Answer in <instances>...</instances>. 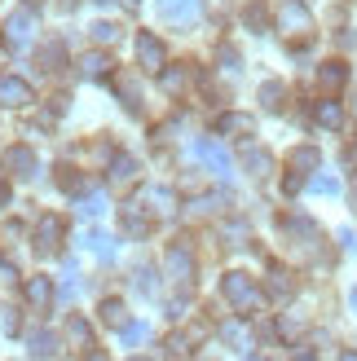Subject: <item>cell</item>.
Returning a JSON list of instances; mask_svg holds the SVG:
<instances>
[{
    "instance_id": "12",
    "label": "cell",
    "mask_w": 357,
    "mask_h": 361,
    "mask_svg": "<svg viewBox=\"0 0 357 361\" xmlns=\"http://www.w3.org/2000/svg\"><path fill=\"white\" fill-rule=\"evenodd\" d=\"M287 233H291V243H296L300 251H317V225L305 221V216H291V221H287Z\"/></svg>"
},
{
    "instance_id": "28",
    "label": "cell",
    "mask_w": 357,
    "mask_h": 361,
    "mask_svg": "<svg viewBox=\"0 0 357 361\" xmlns=\"http://www.w3.org/2000/svg\"><path fill=\"white\" fill-rule=\"evenodd\" d=\"M93 40H97V44H115V40H119V27H115V23H97V27H93Z\"/></svg>"
},
{
    "instance_id": "52",
    "label": "cell",
    "mask_w": 357,
    "mask_h": 361,
    "mask_svg": "<svg viewBox=\"0 0 357 361\" xmlns=\"http://www.w3.org/2000/svg\"><path fill=\"white\" fill-rule=\"evenodd\" d=\"M102 5H111V0H102Z\"/></svg>"
},
{
    "instance_id": "34",
    "label": "cell",
    "mask_w": 357,
    "mask_h": 361,
    "mask_svg": "<svg viewBox=\"0 0 357 361\" xmlns=\"http://www.w3.org/2000/svg\"><path fill=\"white\" fill-rule=\"evenodd\" d=\"M119 331H123V344H141V339L150 335V326H141V322L137 326H119Z\"/></svg>"
},
{
    "instance_id": "2",
    "label": "cell",
    "mask_w": 357,
    "mask_h": 361,
    "mask_svg": "<svg viewBox=\"0 0 357 361\" xmlns=\"http://www.w3.org/2000/svg\"><path fill=\"white\" fill-rule=\"evenodd\" d=\"M190 154L199 159V164H207V168L217 172L221 180H229V176H234V154H229V150L221 146V141H212V137H199V141L190 146Z\"/></svg>"
},
{
    "instance_id": "41",
    "label": "cell",
    "mask_w": 357,
    "mask_h": 361,
    "mask_svg": "<svg viewBox=\"0 0 357 361\" xmlns=\"http://www.w3.org/2000/svg\"><path fill=\"white\" fill-rule=\"evenodd\" d=\"M137 286H141V291H155V274H150V269H141V274H137Z\"/></svg>"
},
{
    "instance_id": "51",
    "label": "cell",
    "mask_w": 357,
    "mask_h": 361,
    "mask_svg": "<svg viewBox=\"0 0 357 361\" xmlns=\"http://www.w3.org/2000/svg\"><path fill=\"white\" fill-rule=\"evenodd\" d=\"M133 361H146V357H133Z\"/></svg>"
},
{
    "instance_id": "9",
    "label": "cell",
    "mask_w": 357,
    "mask_h": 361,
    "mask_svg": "<svg viewBox=\"0 0 357 361\" xmlns=\"http://www.w3.org/2000/svg\"><path fill=\"white\" fill-rule=\"evenodd\" d=\"M137 62L146 71H164V40L150 35V31H141L137 35Z\"/></svg>"
},
{
    "instance_id": "8",
    "label": "cell",
    "mask_w": 357,
    "mask_h": 361,
    "mask_svg": "<svg viewBox=\"0 0 357 361\" xmlns=\"http://www.w3.org/2000/svg\"><path fill=\"white\" fill-rule=\"evenodd\" d=\"M137 203H141V212H150V216H172L176 212V194L164 190V185H146Z\"/></svg>"
},
{
    "instance_id": "6",
    "label": "cell",
    "mask_w": 357,
    "mask_h": 361,
    "mask_svg": "<svg viewBox=\"0 0 357 361\" xmlns=\"http://www.w3.org/2000/svg\"><path fill=\"white\" fill-rule=\"evenodd\" d=\"M278 31L291 35V40H300V35H309V13L300 0H287V5L278 9Z\"/></svg>"
},
{
    "instance_id": "18",
    "label": "cell",
    "mask_w": 357,
    "mask_h": 361,
    "mask_svg": "<svg viewBox=\"0 0 357 361\" xmlns=\"http://www.w3.org/2000/svg\"><path fill=\"white\" fill-rule=\"evenodd\" d=\"M80 71H84V80H106L111 75V58H106V53H88L80 62Z\"/></svg>"
},
{
    "instance_id": "23",
    "label": "cell",
    "mask_w": 357,
    "mask_h": 361,
    "mask_svg": "<svg viewBox=\"0 0 357 361\" xmlns=\"http://www.w3.org/2000/svg\"><path fill=\"white\" fill-rule=\"evenodd\" d=\"M88 335H93V331H88L84 317H71V322H66V339H71L75 348H88Z\"/></svg>"
},
{
    "instance_id": "48",
    "label": "cell",
    "mask_w": 357,
    "mask_h": 361,
    "mask_svg": "<svg viewBox=\"0 0 357 361\" xmlns=\"http://www.w3.org/2000/svg\"><path fill=\"white\" fill-rule=\"evenodd\" d=\"M296 361H313V357H296Z\"/></svg>"
},
{
    "instance_id": "40",
    "label": "cell",
    "mask_w": 357,
    "mask_h": 361,
    "mask_svg": "<svg viewBox=\"0 0 357 361\" xmlns=\"http://www.w3.org/2000/svg\"><path fill=\"white\" fill-rule=\"evenodd\" d=\"M243 18H247V23H252V27H265V9H260V5H252V9H247Z\"/></svg>"
},
{
    "instance_id": "44",
    "label": "cell",
    "mask_w": 357,
    "mask_h": 361,
    "mask_svg": "<svg viewBox=\"0 0 357 361\" xmlns=\"http://www.w3.org/2000/svg\"><path fill=\"white\" fill-rule=\"evenodd\" d=\"M9 203V185H5V180H0V207H5Z\"/></svg>"
},
{
    "instance_id": "25",
    "label": "cell",
    "mask_w": 357,
    "mask_h": 361,
    "mask_svg": "<svg viewBox=\"0 0 357 361\" xmlns=\"http://www.w3.org/2000/svg\"><path fill=\"white\" fill-rule=\"evenodd\" d=\"M133 176H137V159L115 154V164H111V180H133Z\"/></svg>"
},
{
    "instance_id": "42",
    "label": "cell",
    "mask_w": 357,
    "mask_h": 361,
    "mask_svg": "<svg viewBox=\"0 0 357 361\" xmlns=\"http://www.w3.org/2000/svg\"><path fill=\"white\" fill-rule=\"evenodd\" d=\"M340 243H344V251H357V233L353 229H340Z\"/></svg>"
},
{
    "instance_id": "24",
    "label": "cell",
    "mask_w": 357,
    "mask_h": 361,
    "mask_svg": "<svg viewBox=\"0 0 357 361\" xmlns=\"http://www.w3.org/2000/svg\"><path fill=\"white\" fill-rule=\"evenodd\" d=\"M322 164V154H317L313 146H300V150H291V168L296 172H305V168H317Z\"/></svg>"
},
{
    "instance_id": "32",
    "label": "cell",
    "mask_w": 357,
    "mask_h": 361,
    "mask_svg": "<svg viewBox=\"0 0 357 361\" xmlns=\"http://www.w3.org/2000/svg\"><path fill=\"white\" fill-rule=\"evenodd\" d=\"M282 339H300V317H278V326H274Z\"/></svg>"
},
{
    "instance_id": "33",
    "label": "cell",
    "mask_w": 357,
    "mask_h": 361,
    "mask_svg": "<svg viewBox=\"0 0 357 361\" xmlns=\"http://www.w3.org/2000/svg\"><path fill=\"white\" fill-rule=\"evenodd\" d=\"M119 93H123V106H128V111H141V93H137V84L123 80V84H119Z\"/></svg>"
},
{
    "instance_id": "35",
    "label": "cell",
    "mask_w": 357,
    "mask_h": 361,
    "mask_svg": "<svg viewBox=\"0 0 357 361\" xmlns=\"http://www.w3.org/2000/svg\"><path fill=\"white\" fill-rule=\"evenodd\" d=\"M313 190H317V194H335V190H340V180H335V176H317Z\"/></svg>"
},
{
    "instance_id": "50",
    "label": "cell",
    "mask_w": 357,
    "mask_h": 361,
    "mask_svg": "<svg viewBox=\"0 0 357 361\" xmlns=\"http://www.w3.org/2000/svg\"><path fill=\"white\" fill-rule=\"evenodd\" d=\"M123 5H137V0H123Z\"/></svg>"
},
{
    "instance_id": "30",
    "label": "cell",
    "mask_w": 357,
    "mask_h": 361,
    "mask_svg": "<svg viewBox=\"0 0 357 361\" xmlns=\"http://www.w3.org/2000/svg\"><path fill=\"white\" fill-rule=\"evenodd\" d=\"M102 212H106V198H102V194L80 198V216H102Z\"/></svg>"
},
{
    "instance_id": "47",
    "label": "cell",
    "mask_w": 357,
    "mask_h": 361,
    "mask_svg": "<svg viewBox=\"0 0 357 361\" xmlns=\"http://www.w3.org/2000/svg\"><path fill=\"white\" fill-rule=\"evenodd\" d=\"M88 361H106V357H102V353H97V357H88Z\"/></svg>"
},
{
    "instance_id": "26",
    "label": "cell",
    "mask_w": 357,
    "mask_h": 361,
    "mask_svg": "<svg viewBox=\"0 0 357 361\" xmlns=\"http://www.w3.org/2000/svg\"><path fill=\"white\" fill-rule=\"evenodd\" d=\"M102 322L106 326H123V300H102Z\"/></svg>"
},
{
    "instance_id": "38",
    "label": "cell",
    "mask_w": 357,
    "mask_h": 361,
    "mask_svg": "<svg viewBox=\"0 0 357 361\" xmlns=\"http://www.w3.org/2000/svg\"><path fill=\"white\" fill-rule=\"evenodd\" d=\"M168 353H172V357H186V353H190V344H186L181 335H172V339H168Z\"/></svg>"
},
{
    "instance_id": "49",
    "label": "cell",
    "mask_w": 357,
    "mask_h": 361,
    "mask_svg": "<svg viewBox=\"0 0 357 361\" xmlns=\"http://www.w3.org/2000/svg\"><path fill=\"white\" fill-rule=\"evenodd\" d=\"M353 309H357V291H353Z\"/></svg>"
},
{
    "instance_id": "5",
    "label": "cell",
    "mask_w": 357,
    "mask_h": 361,
    "mask_svg": "<svg viewBox=\"0 0 357 361\" xmlns=\"http://www.w3.org/2000/svg\"><path fill=\"white\" fill-rule=\"evenodd\" d=\"M164 269H168V278L176 282V286H190L194 282V256L176 243V247H168V256H164Z\"/></svg>"
},
{
    "instance_id": "16",
    "label": "cell",
    "mask_w": 357,
    "mask_h": 361,
    "mask_svg": "<svg viewBox=\"0 0 357 361\" xmlns=\"http://www.w3.org/2000/svg\"><path fill=\"white\" fill-rule=\"evenodd\" d=\"M344 80H349V66L344 62H322V71H317V84H322L327 93H340Z\"/></svg>"
},
{
    "instance_id": "20",
    "label": "cell",
    "mask_w": 357,
    "mask_h": 361,
    "mask_svg": "<svg viewBox=\"0 0 357 361\" xmlns=\"http://www.w3.org/2000/svg\"><path fill=\"white\" fill-rule=\"evenodd\" d=\"M221 133H225V137H234V133H238V137H252V133H256V119H252V115H225V119H221Z\"/></svg>"
},
{
    "instance_id": "31",
    "label": "cell",
    "mask_w": 357,
    "mask_h": 361,
    "mask_svg": "<svg viewBox=\"0 0 357 361\" xmlns=\"http://www.w3.org/2000/svg\"><path fill=\"white\" fill-rule=\"evenodd\" d=\"M260 102L270 106V111H278V106H282V84H265L260 88Z\"/></svg>"
},
{
    "instance_id": "39",
    "label": "cell",
    "mask_w": 357,
    "mask_h": 361,
    "mask_svg": "<svg viewBox=\"0 0 357 361\" xmlns=\"http://www.w3.org/2000/svg\"><path fill=\"white\" fill-rule=\"evenodd\" d=\"M221 66H225V71H234V75H238V53H229V49H221Z\"/></svg>"
},
{
    "instance_id": "27",
    "label": "cell",
    "mask_w": 357,
    "mask_h": 361,
    "mask_svg": "<svg viewBox=\"0 0 357 361\" xmlns=\"http://www.w3.org/2000/svg\"><path fill=\"white\" fill-rule=\"evenodd\" d=\"M58 185H62L66 194H80V190H84V176H75V168H58Z\"/></svg>"
},
{
    "instance_id": "4",
    "label": "cell",
    "mask_w": 357,
    "mask_h": 361,
    "mask_svg": "<svg viewBox=\"0 0 357 361\" xmlns=\"http://www.w3.org/2000/svg\"><path fill=\"white\" fill-rule=\"evenodd\" d=\"M203 13V0H159V18L172 27H190Z\"/></svg>"
},
{
    "instance_id": "19",
    "label": "cell",
    "mask_w": 357,
    "mask_h": 361,
    "mask_svg": "<svg viewBox=\"0 0 357 361\" xmlns=\"http://www.w3.org/2000/svg\"><path fill=\"white\" fill-rule=\"evenodd\" d=\"M84 247L93 251L97 260H115V238H111V233H97V229H93V233L84 238Z\"/></svg>"
},
{
    "instance_id": "17",
    "label": "cell",
    "mask_w": 357,
    "mask_h": 361,
    "mask_svg": "<svg viewBox=\"0 0 357 361\" xmlns=\"http://www.w3.org/2000/svg\"><path fill=\"white\" fill-rule=\"evenodd\" d=\"M243 168L252 172V176H270V172H274V159L265 154V150H256V146H247V150H243Z\"/></svg>"
},
{
    "instance_id": "29",
    "label": "cell",
    "mask_w": 357,
    "mask_h": 361,
    "mask_svg": "<svg viewBox=\"0 0 357 361\" xmlns=\"http://www.w3.org/2000/svg\"><path fill=\"white\" fill-rule=\"evenodd\" d=\"M58 66H62V44H49L40 53V71H58Z\"/></svg>"
},
{
    "instance_id": "36",
    "label": "cell",
    "mask_w": 357,
    "mask_h": 361,
    "mask_svg": "<svg viewBox=\"0 0 357 361\" xmlns=\"http://www.w3.org/2000/svg\"><path fill=\"white\" fill-rule=\"evenodd\" d=\"M0 282H5V286H9V282H18V269H13L5 256H0Z\"/></svg>"
},
{
    "instance_id": "1",
    "label": "cell",
    "mask_w": 357,
    "mask_h": 361,
    "mask_svg": "<svg viewBox=\"0 0 357 361\" xmlns=\"http://www.w3.org/2000/svg\"><path fill=\"white\" fill-rule=\"evenodd\" d=\"M221 295L234 304V313H256L260 304H265V291L247 274H225L221 278Z\"/></svg>"
},
{
    "instance_id": "37",
    "label": "cell",
    "mask_w": 357,
    "mask_h": 361,
    "mask_svg": "<svg viewBox=\"0 0 357 361\" xmlns=\"http://www.w3.org/2000/svg\"><path fill=\"white\" fill-rule=\"evenodd\" d=\"M221 335L229 339V344H243V339H247V335H243V326H234V322H229V326H221Z\"/></svg>"
},
{
    "instance_id": "13",
    "label": "cell",
    "mask_w": 357,
    "mask_h": 361,
    "mask_svg": "<svg viewBox=\"0 0 357 361\" xmlns=\"http://www.w3.org/2000/svg\"><path fill=\"white\" fill-rule=\"evenodd\" d=\"M190 66H164L159 71V84H164V93H172V97H181L186 88H190Z\"/></svg>"
},
{
    "instance_id": "22",
    "label": "cell",
    "mask_w": 357,
    "mask_h": 361,
    "mask_svg": "<svg viewBox=\"0 0 357 361\" xmlns=\"http://www.w3.org/2000/svg\"><path fill=\"white\" fill-rule=\"evenodd\" d=\"M317 123H322V128H344V106L340 102H322L317 106Z\"/></svg>"
},
{
    "instance_id": "43",
    "label": "cell",
    "mask_w": 357,
    "mask_h": 361,
    "mask_svg": "<svg viewBox=\"0 0 357 361\" xmlns=\"http://www.w3.org/2000/svg\"><path fill=\"white\" fill-rule=\"evenodd\" d=\"M282 185H287V194H300V185H305V180H300V172H291L287 180H282Z\"/></svg>"
},
{
    "instance_id": "7",
    "label": "cell",
    "mask_w": 357,
    "mask_h": 361,
    "mask_svg": "<svg viewBox=\"0 0 357 361\" xmlns=\"http://www.w3.org/2000/svg\"><path fill=\"white\" fill-rule=\"evenodd\" d=\"M296 295V278H291V269H282V264H270V282H265V300H274V304H287Z\"/></svg>"
},
{
    "instance_id": "14",
    "label": "cell",
    "mask_w": 357,
    "mask_h": 361,
    "mask_svg": "<svg viewBox=\"0 0 357 361\" xmlns=\"http://www.w3.org/2000/svg\"><path fill=\"white\" fill-rule=\"evenodd\" d=\"M9 168H13V176L31 180L35 168H40V164H35V150H31V146H13V150H9Z\"/></svg>"
},
{
    "instance_id": "21",
    "label": "cell",
    "mask_w": 357,
    "mask_h": 361,
    "mask_svg": "<svg viewBox=\"0 0 357 361\" xmlns=\"http://www.w3.org/2000/svg\"><path fill=\"white\" fill-rule=\"evenodd\" d=\"M53 353H58V339H53L49 331H35V335H31V357H35V361H49Z\"/></svg>"
},
{
    "instance_id": "46",
    "label": "cell",
    "mask_w": 357,
    "mask_h": 361,
    "mask_svg": "<svg viewBox=\"0 0 357 361\" xmlns=\"http://www.w3.org/2000/svg\"><path fill=\"white\" fill-rule=\"evenodd\" d=\"M353 207H357V180H353Z\"/></svg>"
},
{
    "instance_id": "15",
    "label": "cell",
    "mask_w": 357,
    "mask_h": 361,
    "mask_svg": "<svg viewBox=\"0 0 357 361\" xmlns=\"http://www.w3.org/2000/svg\"><path fill=\"white\" fill-rule=\"evenodd\" d=\"M27 304H31V309H49V304H53V282L49 278H27Z\"/></svg>"
},
{
    "instance_id": "45",
    "label": "cell",
    "mask_w": 357,
    "mask_h": 361,
    "mask_svg": "<svg viewBox=\"0 0 357 361\" xmlns=\"http://www.w3.org/2000/svg\"><path fill=\"white\" fill-rule=\"evenodd\" d=\"M340 361H357V353H340Z\"/></svg>"
},
{
    "instance_id": "11",
    "label": "cell",
    "mask_w": 357,
    "mask_h": 361,
    "mask_svg": "<svg viewBox=\"0 0 357 361\" xmlns=\"http://www.w3.org/2000/svg\"><path fill=\"white\" fill-rule=\"evenodd\" d=\"M31 102V84L18 75H0V106H27Z\"/></svg>"
},
{
    "instance_id": "3",
    "label": "cell",
    "mask_w": 357,
    "mask_h": 361,
    "mask_svg": "<svg viewBox=\"0 0 357 361\" xmlns=\"http://www.w3.org/2000/svg\"><path fill=\"white\" fill-rule=\"evenodd\" d=\"M35 40V5H27V9H13L9 13V23H5V44H13V49H27Z\"/></svg>"
},
{
    "instance_id": "10",
    "label": "cell",
    "mask_w": 357,
    "mask_h": 361,
    "mask_svg": "<svg viewBox=\"0 0 357 361\" xmlns=\"http://www.w3.org/2000/svg\"><path fill=\"white\" fill-rule=\"evenodd\" d=\"M58 243H62V221L58 216H44V221L35 225V251H40V256H53Z\"/></svg>"
}]
</instances>
